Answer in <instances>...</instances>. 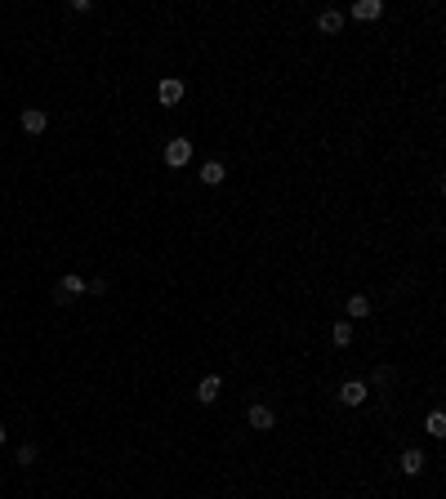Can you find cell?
<instances>
[{
	"label": "cell",
	"instance_id": "1",
	"mask_svg": "<svg viewBox=\"0 0 446 499\" xmlns=\"http://www.w3.org/2000/svg\"><path fill=\"white\" fill-rule=\"evenodd\" d=\"M90 281L85 276H76V272H63V281L54 286V303H67V299H76V295H85Z\"/></svg>",
	"mask_w": 446,
	"mask_h": 499
},
{
	"label": "cell",
	"instance_id": "2",
	"mask_svg": "<svg viewBox=\"0 0 446 499\" xmlns=\"http://www.w3.org/2000/svg\"><path fill=\"white\" fill-rule=\"evenodd\" d=\"M161 156H165V165H170V169H183V165L192 161V143H188V139H170Z\"/></svg>",
	"mask_w": 446,
	"mask_h": 499
},
{
	"label": "cell",
	"instance_id": "3",
	"mask_svg": "<svg viewBox=\"0 0 446 499\" xmlns=\"http://www.w3.org/2000/svg\"><path fill=\"white\" fill-rule=\"evenodd\" d=\"M246 423H250V428H255V433H268V428H277V410H272V406H263V401H259V406H250Z\"/></svg>",
	"mask_w": 446,
	"mask_h": 499
},
{
	"label": "cell",
	"instance_id": "4",
	"mask_svg": "<svg viewBox=\"0 0 446 499\" xmlns=\"http://www.w3.org/2000/svg\"><path fill=\"white\" fill-rule=\"evenodd\" d=\"M18 125H22V134H45V129H50V116H45L41 107H22Z\"/></svg>",
	"mask_w": 446,
	"mask_h": 499
},
{
	"label": "cell",
	"instance_id": "5",
	"mask_svg": "<svg viewBox=\"0 0 446 499\" xmlns=\"http://www.w3.org/2000/svg\"><path fill=\"white\" fill-rule=\"evenodd\" d=\"M424 464H428V459H424V450H402V459H397V468H402L406 472V477H419V472H424Z\"/></svg>",
	"mask_w": 446,
	"mask_h": 499
},
{
	"label": "cell",
	"instance_id": "6",
	"mask_svg": "<svg viewBox=\"0 0 446 499\" xmlns=\"http://www.w3.org/2000/svg\"><path fill=\"white\" fill-rule=\"evenodd\" d=\"M156 99H161L165 107H174V103H183V80H174V76H165L161 85H156Z\"/></svg>",
	"mask_w": 446,
	"mask_h": 499
},
{
	"label": "cell",
	"instance_id": "7",
	"mask_svg": "<svg viewBox=\"0 0 446 499\" xmlns=\"http://www.w3.org/2000/svg\"><path fill=\"white\" fill-rule=\"evenodd\" d=\"M317 31L321 36H340L344 31V14H340V9H321V14H317Z\"/></svg>",
	"mask_w": 446,
	"mask_h": 499
},
{
	"label": "cell",
	"instance_id": "8",
	"mask_svg": "<svg viewBox=\"0 0 446 499\" xmlns=\"http://www.w3.org/2000/svg\"><path fill=\"white\" fill-rule=\"evenodd\" d=\"M366 397H370V388L361 384V379H348V384L340 388V401H344V406H361Z\"/></svg>",
	"mask_w": 446,
	"mask_h": 499
},
{
	"label": "cell",
	"instance_id": "9",
	"mask_svg": "<svg viewBox=\"0 0 446 499\" xmlns=\"http://www.w3.org/2000/svg\"><path fill=\"white\" fill-rule=\"evenodd\" d=\"M223 178H228L223 161H206V165H201V183H206V188H219Z\"/></svg>",
	"mask_w": 446,
	"mask_h": 499
},
{
	"label": "cell",
	"instance_id": "10",
	"mask_svg": "<svg viewBox=\"0 0 446 499\" xmlns=\"http://www.w3.org/2000/svg\"><path fill=\"white\" fill-rule=\"evenodd\" d=\"M219 374H206V379H201L197 384V401H206V406H210V401H219Z\"/></svg>",
	"mask_w": 446,
	"mask_h": 499
},
{
	"label": "cell",
	"instance_id": "11",
	"mask_svg": "<svg viewBox=\"0 0 446 499\" xmlns=\"http://www.w3.org/2000/svg\"><path fill=\"white\" fill-rule=\"evenodd\" d=\"M379 14H384L379 0H357V5H353V18H361V22H375Z\"/></svg>",
	"mask_w": 446,
	"mask_h": 499
},
{
	"label": "cell",
	"instance_id": "12",
	"mask_svg": "<svg viewBox=\"0 0 446 499\" xmlns=\"http://www.w3.org/2000/svg\"><path fill=\"white\" fill-rule=\"evenodd\" d=\"M330 344H335V348H348V344H353V321H335V325H330Z\"/></svg>",
	"mask_w": 446,
	"mask_h": 499
},
{
	"label": "cell",
	"instance_id": "13",
	"mask_svg": "<svg viewBox=\"0 0 446 499\" xmlns=\"http://www.w3.org/2000/svg\"><path fill=\"white\" fill-rule=\"evenodd\" d=\"M393 384H397V370L393 366H375V374H370L366 388H379V393H384V388H393Z\"/></svg>",
	"mask_w": 446,
	"mask_h": 499
},
{
	"label": "cell",
	"instance_id": "14",
	"mask_svg": "<svg viewBox=\"0 0 446 499\" xmlns=\"http://www.w3.org/2000/svg\"><path fill=\"white\" fill-rule=\"evenodd\" d=\"M348 316H357V321H361V316H370V299L366 295H348Z\"/></svg>",
	"mask_w": 446,
	"mask_h": 499
},
{
	"label": "cell",
	"instance_id": "15",
	"mask_svg": "<svg viewBox=\"0 0 446 499\" xmlns=\"http://www.w3.org/2000/svg\"><path fill=\"white\" fill-rule=\"evenodd\" d=\"M424 428H428V437H442L446 433V415H442V410H433V415L424 419Z\"/></svg>",
	"mask_w": 446,
	"mask_h": 499
},
{
	"label": "cell",
	"instance_id": "16",
	"mask_svg": "<svg viewBox=\"0 0 446 499\" xmlns=\"http://www.w3.org/2000/svg\"><path fill=\"white\" fill-rule=\"evenodd\" d=\"M36 459H41V450H36L32 442H22V446H18V464H22V468H32Z\"/></svg>",
	"mask_w": 446,
	"mask_h": 499
},
{
	"label": "cell",
	"instance_id": "17",
	"mask_svg": "<svg viewBox=\"0 0 446 499\" xmlns=\"http://www.w3.org/2000/svg\"><path fill=\"white\" fill-rule=\"evenodd\" d=\"M0 446H5V423H0Z\"/></svg>",
	"mask_w": 446,
	"mask_h": 499
}]
</instances>
